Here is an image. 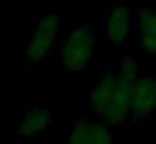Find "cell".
I'll list each match as a JSON object with an SVG mask.
<instances>
[{"label": "cell", "mask_w": 156, "mask_h": 144, "mask_svg": "<svg viewBox=\"0 0 156 144\" xmlns=\"http://www.w3.org/2000/svg\"><path fill=\"white\" fill-rule=\"evenodd\" d=\"M136 30V12L128 5L121 2L116 3L104 19V32L108 40L112 45H122L126 44Z\"/></svg>", "instance_id": "277c9868"}, {"label": "cell", "mask_w": 156, "mask_h": 144, "mask_svg": "<svg viewBox=\"0 0 156 144\" xmlns=\"http://www.w3.org/2000/svg\"><path fill=\"white\" fill-rule=\"evenodd\" d=\"M98 49L96 29L92 25H82L66 35L61 44V65L66 70L79 72L91 64Z\"/></svg>", "instance_id": "7a4b0ae2"}, {"label": "cell", "mask_w": 156, "mask_h": 144, "mask_svg": "<svg viewBox=\"0 0 156 144\" xmlns=\"http://www.w3.org/2000/svg\"><path fill=\"white\" fill-rule=\"evenodd\" d=\"M116 74H118V87H116L111 104L108 106L101 119L109 127H118L129 119L131 94L134 84L141 77V65L134 60V57L126 55L119 60Z\"/></svg>", "instance_id": "6da1fadb"}, {"label": "cell", "mask_w": 156, "mask_h": 144, "mask_svg": "<svg viewBox=\"0 0 156 144\" xmlns=\"http://www.w3.org/2000/svg\"><path fill=\"white\" fill-rule=\"evenodd\" d=\"M67 144H112V132L102 121L79 119L72 124Z\"/></svg>", "instance_id": "8992f818"}, {"label": "cell", "mask_w": 156, "mask_h": 144, "mask_svg": "<svg viewBox=\"0 0 156 144\" xmlns=\"http://www.w3.org/2000/svg\"><path fill=\"white\" fill-rule=\"evenodd\" d=\"M61 19L54 12H44L39 23L32 30L27 42V64L29 67L37 65L45 59L57 45Z\"/></svg>", "instance_id": "3957f363"}, {"label": "cell", "mask_w": 156, "mask_h": 144, "mask_svg": "<svg viewBox=\"0 0 156 144\" xmlns=\"http://www.w3.org/2000/svg\"><path fill=\"white\" fill-rule=\"evenodd\" d=\"M156 112V77L141 76L133 87L129 119L133 122H143Z\"/></svg>", "instance_id": "5b68a950"}, {"label": "cell", "mask_w": 156, "mask_h": 144, "mask_svg": "<svg viewBox=\"0 0 156 144\" xmlns=\"http://www.w3.org/2000/svg\"><path fill=\"white\" fill-rule=\"evenodd\" d=\"M52 124V112L49 107L32 106L17 122V137L19 139H30L41 136Z\"/></svg>", "instance_id": "52a82bcc"}, {"label": "cell", "mask_w": 156, "mask_h": 144, "mask_svg": "<svg viewBox=\"0 0 156 144\" xmlns=\"http://www.w3.org/2000/svg\"><path fill=\"white\" fill-rule=\"evenodd\" d=\"M118 87V74L114 70L104 72L98 80L94 82L91 90V114L98 117L99 121L102 119L108 106L111 104L112 96Z\"/></svg>", "instance_id": "ba28073f"}, {"label": "cell", "mask_w": 156, "mask_h": 144, "mask_svg": "<svg viewBox=\"0 0 156 144\" xmlns=\"http://www.w3.org/2000/svg\"><path fill=\"white\" fill-rule=\"evenodd\" d=\"M138 49L148 57H156V9H141L136 12Z\"/></svg>", "instance_id": "9c48e42d"}]
</instances>
